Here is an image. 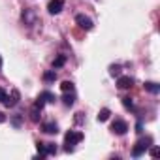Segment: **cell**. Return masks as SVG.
Instances as JSON below:
<instances>
[{"label": "cell", "instance_id": "1", "mask_svg": "<svg viewBox=\"0 0 160 160\" xmlns=\"http://www.w3.org/2000/svg\"><path fill=\"white\" fill-rule=\"evenodd\" d=\"M79 141H83V132H75V130L66 132V136H64V145H66V151H68V152H72V151H73V145H77Z\"/></svg>", "mask_w": 160, "mask_h": 160}, {"label": "cell", "instance_id": "2", "mask_svg": "<svg viewBox=\"0 0 160 160\" xmlns=\"http://www.w3.org/2000/svg\"><path fill=\"white\" fill-rule=\"evenodd\" d=\"M151 141H152L151 138L139 139V141H138V143L134 145V149H132V156H136V158H138V156H141V154H143V152H145V151H147V149L151 147Z\"/></svg>", "mask_w": 160, "mask_h": 160}, {"label": "cell", "instance_id": "3", "mask_svg": "<svg viewBox=\"0 0 160 160\" xmlns=\"http://www.w3.org/2000/svg\"><path fill=\"white\" fill-rule=\"evenodd\" d=\"M111 132L117 134V136H124V134L128 132V124H126V121H122V119H115V121L111 122Z\"/></svg>", "mask_w": 160, "mask_h": 160}, {"label": "cell", "instance_id": "4", "mask_svg": "<svg viewBox=\"0 0 160 160\" xmlns=\"http://www.w3.org/2000/svg\"><path fill=\"white\" fill-rule=\"evenodd\" d=\"M21 19H23V23H25L27 27H32V25L36 23V13H34V10L25 8V10H23V13H21Z\"/></svg>", "mask_w": 160, "mask_h": 160}, {"label": "cell", "instance_id": "5", "mask_svg": "<svg viewBox=\"0 0 160 160\" xmlns=\"http://www.w3.org/2000/svg\"><path fill=\"white\" fill-rule=\"evenodd\" d=\"M75 23L81 27V28H85V30H91L94 25H92V19L91 17H87V15H83V13H79V15H75Z\"/></svg>", "mask_w": 160, "mask_h": 160}, {"label": "cell", "instance_id": "6", "mask_svg": "<svg viewBox=\"0 0 160 160\" xmlns=\"http://www.w3.org/2000/svg\"><path fill=\"white\" fill-rule=\"evenodd\" d=\"M62 10H64V0H51V2L47 4V12L53 13V15L60 13Z\"/></svg>", "mask_w": 160, "mask_h": 160}, {"label": "cell", "instance_id": "7", "mask_svg": "<svg viewBox=\"0 0 160 160\" xmlns=\"http://www.w3.org/2000/svg\"><path fill=\"white\" fill-rule=\"evenodd\" d=\"M132 85H134V79H132L130 75H119V77H117V87H119V89L124 91V89H130Z\"/></svg>", "mask_w": 160, "mask_h": 160}, {"label": "cell", "instance_id": "8", "mask_svg": "<svg viewBox=\"0 0 160 160\" xmlns=\"http://www.w3.org/2000/svg\"><path fill=\"white\" fill-rule=\"evenodd\" d=\"M19 98H21V94H19V91H17V89H13V91H12V96H8V98H6V102H4V106H6V108H13V106H17V102H19Z\"/></svg>", "mask_w": 160, "mask_h": 160}, {"label": "cell", "instance_id": "9", "mask_svg": "<svg viewBox=\"0 0 160 160\" xmlns=\"http://www.w3.org/2000/svg\"><path fill=\"white\" fill-rule=\"evenodd\" d=\"M42 130H43L45 134L53 136V134H57V132H58V126H57L55 122H43V124H42Z\"/></svg>", "mask_w": 160, "mask_h": 160}, {"label": "cell", "instance_id": "10", "mask_svg": "<svg viewBox=\"0 0 160 160\" xmlns=\"http://www.w3.org/2000/svg\"><path fill=\"white\" fill-rule=\"evenodd\" d=\"M145 91H149V92H152V94H158L160 92V85L158 83H154V81H145Z\"/></svg>", "mask_w": 160, "mask_h": 160}, {"label": "cell", "instance_id": "11", "mask_svg": "<svg viewBox=\"0 0 160 160\" xmlns=\"http://www.w3.org/2000/svg\"><path fill=\"white\" fill-rule=\"evenodd\" d=\"M109 115H111V111H109L108 108H102V109L98 111V117H96V119H98V122H106V121L109 119Z\"/></svg>", "mask_w": 160, "mask_h": 160}, {"label": "cell", "instance_id": "12", "mask_svg": "<svg viewBox=\"0 0 160 160\" xmlns=\"http://www.w3.org/2000/svg\"><path fill=\"white\" fill-rule=\"evenodd\" d=\"M73 102H75V96H73V92H64V96H62V104L64 106H73Z\"/></svg>", "mask_w": 160, "mask_h": 160}, {"label": "cell", "instance_id": "13", "mask_svg": "<svg viewBox=\"0 0 160 160\" xmlns=\"http://www.w3.org/2000/svg\"><path fill=\"white\" fill-rule=\"evenodd\" d=\"M55 79H57V72H55V70H47V72L43 73V81H45V83H53Z\"/></svg>", "mask_w": 160, "mask_h": 160}, {"label": "cell", "instance_id": "14", "mask_svg": "<svg viewBox=\"0 0 160 160\" xmlns=\"http://www.w3.org/2000/svg\"><path fill=\"white\" fill-rule=\"evenodd\" d=\"M36 149H38V156H36V158H40V160H42V158H45V156H47V152H45V143L38 141V143H36Z\"/></svg>", "mask_w": 160, "mask_h": 160}, {"label": "cell", "instance_id": "15", "mask_svg": "<svg viewBox=\"0 0 160 160\" xmlns=\"http://www.w3.org/2000/svg\"><path fill=\"white\" fill-rule=\"evenodd\" d=\"M66 64V55H58L55 60H53V68H62Z\"/></svg>", "mask_w": 160, "mask_h": 160}, {"label": "cell", "instance_id": "16", "mask_svg": "<svg viewBox=\"0 0 160 160\" xmlns=\"http://www.w3.org/2000/svg\"><path fill=\"white\" fill-rule=\"evenodd\" d=\"M73 89H75V87H73L72 81H62V83H60V91H62V92H73Z\"/></svg>", "mask_w": 160, "mask_h": 160}, {"label": "cell", "instance_id": "17", "mask_svg": "<svg viewBox=\"0 0 160 160\" xmlns=\"http://www.w3.org/2000/svg\"><path fill=\"white\" fill-rule=\"evenodd\" d=\"M121 70H122V68H121L119 64H111V66H109V75H111V77H119V75H121Z\"/></svg>", "mask_w": 160, "mask_h": 160}, {"label": "cell", "instance_id": "18", "mask_svg": "<svg viewBox=\"0 0 160 160\" xmlns=\"http://www.w3.org/2000/svg\"><path fill=\"white\" fill-rule=\"evenodd\" d=\"M40 96H42L45 102H55V100H57V96H55L53 92H49V91H43V92H40Z\"/></svg>", "mask_w": 160, "mask_h": 160}, {"label": "cell", "instance_id": "19", "mask_svg": "<svg viewBox=\"0 0 160 160\" xmlns=\"http://www.w3.org/2000/svg\"><path fill=\"white\" fill-rule=\"evenodd\" d=\"M40 111H42V109H38V108H32V109H30V121H32V122H38V121H40Z\"/></svg>", "mask_w": 160, "mask_h": 160}, {"label": "cell", "instance_id": "20", "mask_svg": "<svg viewBox=\"0 0 160 160\" xmlns=\"http://www.w3.org/2000/svg\"><path fill=\"white\" fill-rule=\"evenodd\" d=\"M45 152L47 154H57V145L55 143H45Z\"/></svg>", "mask_w": 160, "mask_h": 160}, {"label": "cell", "instance_id": "21", "mask_svg": "<svg viewBox=\"0 0 160 160\" xmlns=\"http://www.w3.org/2000/svg\"><path fill=\"white\" fill-rule=\"evenodd\" d=\"M122 106H124L126 109H132V108H134V102H132V98H130V96H124V98H122Z\"/></svg>", "mask_w": 160, "mask_h": 160}, {"label": "cell", "instance_id": "22", "mask_svg": "<svg viewBox=\"0 0 160 160\" xmlns=\"http://www.w3.org/2000/svg\"><path fill=\"white\" fill-rule=\"evenodd\" d=\"M43 106H45V100H43L42 96H38V98H36V102H34V108H38V109H43Z\"/></svg>", "mask_w": 160, "mask_h": 160}, {"label": "cell", "instance_id": "23", "mask_svg": "<svg viewBox=\"0 0 160 160\" xmlns=\"http://www.w3.org/2000/svg\"><path fill=\"white\" fill-rule=\"evenodd\" d=\"M21 122H23V115H15V117L12 119V124H13V126H17V128L21 126Z\"/></svg>", "mask_w": 160, "mask_h": 160}, {"label": "cell", "instance_id": "24", "mask_svg": "<svg viewBox=\"0 0 160 160\" xmlns=\"http://www.w3.org/2000/svg\"><path fill=\"white\" fill-rule=\"evenodd\" d=\"M6 98H8V92H6V91H4L2 87H0V102L4 104V102H6Z\"/></svg>", "mask_w": 160, "mask_h": 160}, {"label": "cell", "instance_id": "25", "mask_svg": "<svg viewBox=\"0 0 160 160\" xmlns=\"http://www.w3.org/2000/svg\"><path fill=\"white\" fill-rule=\"evenodd\" d=\"M158 154H160V149H158V147H152V149H151V156H152V158H156Z\"/></svg>", "mask_w": 160, "mask_h": 160}, {"label": "cell", "instance_id": "26", "mask_svg": "<svg viewBox=\"0 0 160 160\" xmlns=\"http://www.w3.org/2000/svg\"><path fill=\"white\" fill-rule=\"evenodd\" d=\"M75 122H83V113H75Z\"/></svg>", "mask_w": 160, "mask_h": 160}, {"label": "cell", "instance_id": "27", "mask_svg": "<svg viewBox=\"0 0 160 160\" xmlns=\"http://www.w3.org/2000/svg\"><path fill=\"white\" fill-rule=\"evenodd\" d=\"M136 132H138V134H141V132H143V126H141V122H138V124H136Z\"/></svg>", "mask_w": 160, "mask_h": 160}, {"label": "cell", "instance_id": "28", "mask_svg": "<svg viewBox=\"0 0 160 160\" xmlns=\"http://www.w3.org/2000/svg\"><path fill=\"white\" fill-rule=\"evenodd\" d=\"M2 122H6V115H4L2 111H0V124H2Z\"/></svg>", "mask_w": 160, "mask_h": 160}, {"label": "cell", "instance_id": "29", "mask_svg": "<svg viewBox=\"0 0 160 160\" xmlns=\"http://www.w3.org/2000/svg\"><path fill=\"white\" fill-rule=\"evenodd\" d=\"M0 70H2V57H0Z\"/></svg>", "mask_w": 160, "mask_h": 160}]
</instances>
